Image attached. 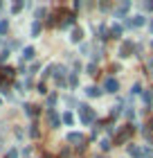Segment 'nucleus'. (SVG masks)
Wrapping results in <instances>:
<instances>
[{"instance_id": "nucleus-3", "label": "nucleus", "mask_w": 153, "mask_h": 158, "mask_svg": "<svg viewBox=\"0 0 153 158\" xmlns=\"http://www.w3.org/2000/svg\"><path fill=\"white\" fill-rule=\"evenodd\" d=\"M18 156V152H16V149H9V154H7V158H16Z\"/></svg>"}, {"instance_id": "nucleus-1", "label": "nucleus", "mask_w": 153, "mask_h": 158, "mask_svg": "<svg viewBox=\"0 0 153 158\" xmlns=\"http://www.w3.org/2000/svg\"><path fill=\"white\" fill-rule=\"evenodd\" d=\"M34 56V48H25V52H23V59H32Z\"/></svg>"}, {"instance_id": "nucleus-4", "label": "nucleus", "mask_w": 153, "mask_h": 158, "mask_svg": "<svg viewBox=\"0 0 153 158\" xmlns=\"http://www.w3.org/2000/svg\"><path fill=\"white\" fill-rule=\"evenodd\" d=\"M0 102H2V99H0Z\"/></svg>"}, {"instance_id": "nucleus-2", "label": "nucleus", "mask_w": 153, "mask_h": 158, "mask_svg": "<svg viewBox=\"0 0 153 158\" xmlns=\"http://www.w3.org/2000/svg\"><path fill=\"white\" fill-rule=\"evenodd\" d=\"M7 32V20H0V34Z\"/></svg>"}]
</instances>
